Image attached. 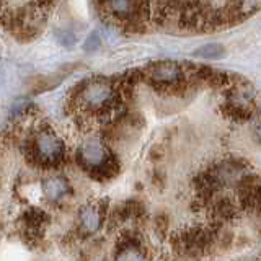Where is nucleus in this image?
<instances>
[{"instance_id": "obj_1", "label": "nucleus", "mask_w": 261, "mask_h": 261, "mask_svg": "<svg viewBox=\"0 0 261 261\" xmlns=\"http://www.w3.org/2000/svg\"><path fill=\"white\" fill-rule=\"evenodd\" d=\"M79 162L85 170L92 173L108 175L113 168H116L111 152L100 141H88L79 149Z\"/></svg>"}, {"instance_id": "obj_2", "label": "nucleus", "mask_w": 261, "mask_h": 261, "mask_svg": "<svg viewBox=\"0 0 261 261\" xmlns=\"http://www.w3.org/2000/svg\"><path fill=\"white\" fill-rule=\"evenodd\" d=\"M79 101L84 103L88 110H95L98 113L101 110L110 111L114 101V88L108 80H92L79 92Z\"/></svg>"}, {"instance_id": "obj_3", "label": "nucleus", "mask_w": 261, "mask_h": 261, "mask_svg": "<svg viewBox=\"0 0 261 261\" xmlns=\"http://www.w3.org/2000/svg\"><path fill=\"white\" fill-rule=\"evenodd\" d=\"M33 153L36 160L46 165H54L61 162L64 157V142L61 141L53 129H41L35 134V139L31 142Z\"/></svg>"}, {"instance_id": "obj_4", "label": "nucleus", "mask_w": 261, "mask_h": 261, "mask_svg": "<svg viewBox=\"0 0 261 261\" xmlns=\"http://www.w3.org/2000/svg\"><path fill=\"white\" fill-rule=\"evenodd\" d=\"M181 67L170 61L155 62L149 67V79L159 85H171L181 79Z\"/></svg>"}, {"instance_id": "obj_5", "label": "nucleus", "mask_w": 261, "mask_h": 261, "mask_svg": "<svg viewBox=\"0 0 261 261\" xmlns=\"http://www.w3.org/2000/svg\"><path fill=\"white\" fill-rule=\"evenodd\" d=\"M103 207L100 204H87L80 209L79 212V219H80V225L85 232L93 233L103 224Z\"/></svg>"}, {"instance_id": "obj_6", "label": "nucleus", "mask_w": 261, "mask_h": 261, "mask_svg": "<svg viewBox=\"0 0 261 261\" xmlns=\"http://www.w3.org/2000/svg\"><path fill=\"white\" fill-rule=\"evenodd\" d=\"M43 191L49 199H53V201L61 199L62 196H65V193L69 191V183H67V179L62 176L49 178L43 185Z\"/></svg>"}, {"instance_id": "obj_7", "label": "nucleus", "mask_w": 261, "mask_h": 261, "mask_svg": "<svg viewBox=\"0 0 261 261\" xmlns=\"http://www.w3.org/2000/svg\"><path fill=\"white\" fill-rule=\"evenodd\" d=\"M225 47L222 44H217V43H207V44H202L201 47H198L194 51V57H199V59L204 61H219V59H224L225 57Z\"/></svg>"}, {"instance_id": "obj_8", "label": "nucleus", "mask_w": 261, "mask_h": 261, "mask_svg": "<svg viewBox=\"0 0 261 261\" xmlns=\"http://www.w3.org/2000/svg\"><path fill=\"white\" fill-rule=\"evenodd\" d=\"M116 261H145L142 250L139 248L137 243H129L122 247L116 256Z\"/></svg>"}, {"instance_id": "obj_9", "label": "nucleus", "mask_w": 261, "mask_h": 261, "mask_svg": "<svg viewBox=\"0 0 261 261\" xmlns=\"http://www.w3.org/2000/svg\"><path fill=\"white\" fill-rule=\"evenodd\" d=\"M56 38H57V41L62 44V46H65V47H69V46H72L73 43H75V36H73V33H70V31H67V30H64V31H56Z\"/></svg>"}, {"instance_id": "obj_10", "label": "nucleus", "mask_w": 261, "mask_h": 261, "mask_svg": "<svg viewBox=\"0 0 261 261\" xmlns=\"http://www.w3.org/2000/svg\"><path fill=\"white\" fill-rule=\"evenodd\" d=\"M100 44H101V38L96 31H93L92 35H88L85 44H84V49L85 51H95V49L100 47Z\"/></svg>"}]
</instances>
